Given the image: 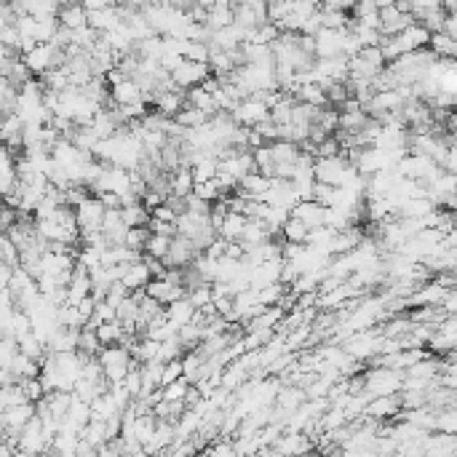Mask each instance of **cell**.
<instances>
[{"label":"cell","instance_id":"obj_20","mask_svg":"<svg viewBox=\"0 0 457 457\" xmlns=\"http://www.w3.org/2000/svg\"><path fill=\"white\" fill-rule=\"evenodd\" d=\"M246 222H249V220H246L244 214L227 212L225 214L222 225H220V230H217V238H222V241H238L241 233H244Z\"/></svg>","mask_w":457,"mask_h":457},{"label":"cell","instance_id":"obj_3","mask_svg":"<svg viewBox=\"0 0 457 457\" xmlns=\"http://www.w3.org/2000/svg\"><path fill=\"white\" fill-rule=\"evenodd\" d=\"M345 171H348V161L345 158H316L313 161V168L311 174L316 182L321 185H329V188H340L343 179H345Z\"/></svg>","mask_w":457,"mask_h":457},{"label":"cell","instance_id":"obj_50","mask_svg":"<svg viewBox=\"0 0 457 457\" xmlns=\"http://www.w3.org/2000/svg\"><path fill=\"white\" fill-rule=\"evenodd\" d=\"M244 246L238 244V241H225V254L222 257H227V259H235V262H241L244 259Z\"/></svg>","mask_w":457,"mask_h":457},{"label":"cell","instance_id":"obj_4","mask_svg":"<svg viewBox=\"0 0 457 457\" xmlns=\"http://www.w3.org/2000/svg\"><path fill=\"white\" fill-rule=\"evenodd\" d=\"M345 35L343 30H318V33L313 35V43H316V59H321V62H329V59H337V56H343V41H345Z\"/></svg>","mask_w":457,"mask_h":457},{"label":"cell","instance_id":"obj_1","mask_svg":"<svg viewBox=\"0 0 457 457\" xmlns=\"http://www.w3.org/2000/svg\"><path fill=\"white\" fill-rule=\"evenodd\" d=\"M404 372L396 369H369L364 375V393L369 399H380V396H396L402 390Z\"/></svg>","mask_w":457,"mask_h":457},{"label":"cell","instance_id":"obj_25","mask_svg":"<svg viewBox=\"0 0 457 457\" xmlns=\"http://www.w3.org/2000/svg\"><path fill=\"white\" fill-rule=\"evenodd\" d=\"M80 444H86L89 449H102V446L107 444L104 423H94V420H91V423L80 431Z\"/></svg>","mask_w":457,"mask_h":457},{"label":"cell","instance_id":"obj_49","mask_svg":"<svg viewBox=\"0 0 457 457\" xmlns=\"http://www.w3.org/2000/svg\"><path fill=\"white\" fill-rule=\"evenodd\" d=\"M75 308H78V313H80V318H83V321H89L91 316H94V308H97V300H94V297H83V300L78 302V305H75ZM83 326H86V323H83Z\"/></svg>","mask_w":457,"mask_h":457},{"label":"cell","instance_id":"obj_38","mask_svg":"<svg viewBox=\"0 0 457 457\" xmlns=\"http://www.w3.org/2000/svg\"><path fill=\"white\" fill-rule=\"evenodd\" d=\"M323 225L329 227V230H335V233H343L350 227V220H348L343 212H337V209H326L323 212Z\"/></svg>","mask_w":457,"mask_h":457},{"label":"cell","instance_id":"obj_44","mask_svg":"<svg viewBox=\"0 0 457 457\" xmlns=\"http://www.w3.org/2000/svg\"><path fill=\"white\" fill-rule=\"evenodd\" d=\"M177 380H182V364L179 361H166L163 369H161V388L177 382Z\"/></svg>","mask_w":457,"mask_h":457},{"label":"cell","instance_id":"obj_43","mask_svg":"<svg viewBox=\"0 0 457 457\" xmlns=\"http://www.w3.org/2000/svg\"><path fill=\"white\" fill-rule=\"evenodd\" d=\"M206 457H235V449H233V441H225V439H217L214 444L206 446Z\"/></svg>","mask_w":457,"mask_h":457},{"label":"cell","instance_id":"obj_36","mask_svg":"<svg viewBox=\"0 0 457 457\" xmlns=\"http://www.w3.org/2000/svg\"><path fill=\"white\" fill-rule=\"evenodd\" d=\"M16 385H19V390H22L24 402H30V404H38V402H41V399L45 396V393H43V385H41V380H38V377H33V380H19Z\"/></svg>","mask_w":457,"mask_h":457},{"label":"cell","instance_id":"obj_35","mask_svg":"<svg viewBox=\"0 0 457 457\" xmlns=\"http://www.w3.org/2000/svg\"><path fill=\"white\" fill-rule=\"evenodd\" d=\"M97 41H100V33H94L89 24L72 33V45H75V48H80V51H86V54L94 48V43H97Z\"/></svg>","mask_w":457,"mask_h":457},{"label":"cell","instance_id":"obj_16","mask_svg":"<svg viewBox=\"0 0 457 457\" xmlns=\"http://www.w3.org/2000/svg\"><path fill=\"white\" fill-rule=\"evenodd\" d=\"M168 190L171 195L185 201L188 195H193V177H190V168L188 166H179L177 171L168 174Z\"/></svg>","mask_w":457,"mask_h":457},{"label":"cell","instance_id":"obj_11","mask_svg":"<svg viewBox=\"0 0 457 457\" xmlns=\"http://www.w3.org/2000/svg\"><path fill=\"white\" fill-rule=\"evenodd\" d=\"M323 212H326V209H321L318 203H313V201H300V203H297V206H294V209L289 212V217H294V220H300V222L305 225L308 230H311V227H321V225H323Z\"/></svg>","mask_w":457,"mask_h":457},{"label":"cell","instance_id":"obj_54","mask_svg":"<svg viewBox=\"0 0 457 457\" xmlns=\"http://www.w3.org/2000/svg\"><path fill=\"white\" fill-rule=\"evenodd\" d=\"M0 340H3V337H0Z\"/></svg>","mask_w":457,"mask_h":457},{"label":"cell","instance_id":"obj_40","mask_svg":"<svg viewBox=\"0 0 457 457\" xmlns=\"http://www.w3.org/2000/svg\"><path fill=\"white\" fill-rule=\"evenodd\" d=\"M188 302L195 311H201L203 305H209L212 302V284H201L198 289L188 291Z\"/></svg>","mask_w":457,"mask_h":457},{"label":"cell","instance_id":"obj_45","mask_svg":"<svg viewBox=\"0 0 457 457\" xmlns=\"http://www.w3.org/2000/svg\"><path fill=\"white\" fill-rule=\"evenodd\" d=\"M177 217L179 214L174 212V209H171V206H166V203H161V206H158V209H153V212H150V220H156V222H177Z\"/></svg>","mask_w":457,"mask_h":457},{"label":"cell","instance_id":"obj_29","mask_svg":"<svg viewBox=\"0 0 457 457\" xmlns=\"http://www.w3.org/2000/svg\"><path fill=\"white\" fill-rule=\"evenodd\" d=\"M97 340H100L102 348H110V345H118V340L123 337V329H121V321H110V323H100L97 326Z\"/></svg>","mask_w":457,"mask_h":457},{"label":"cell","instance_id":"obj_28","mask_svg":"<svg viewBox=\"0 0 457 457\" xmlns=\"http://www.w3.org/2000/svg\"><path fill=\"white\" fill-rule=\"evenodd\" d=\"M455 431H457V412H455V407H446V409H439V412H436L434 434L455 436Z\"/></svg>","mask_w":457,"mask_h":457},{"label":"cell","instance_id":"obj_19","mask_svg":"<svg viewBox=\"0 0 457 457\" xmlns=\"http://www.w3.org/2000/svg\"><path fill=\"white\" fill-rule=\"evenodd\" d=\"M56 22H59V27L75 33L80 27H86V11H83V6H59Z\"/></svg>","mask_w":457,"mask_h":457},{"label":"cell","instance_id":"obj_51","mask_svg":"<svg viewBox=\"0 0 457 457\" xmlns=\"http://www.w3.org/2000/svg\"><path fill=\"white\" fill-rule=\"evenodd\" d=\"M225 254V241L222 238H214L212 244L203 249V257H209V259H222Z\"/></svg>","mask_w":457,"mask_h":457},{"label":"cell","instance_id":"obj_6","mask_svg":"<svg viewBox=\"0 0 457 457\" xmlns=\"http://www.w3.org/2000/svg\"><path fill=\"white\" fill-rule=\"evenodd\" d=\"M102 217H104V206H102L94 195L75 206V222H78V233L80 230H100L102 227Z\"/></svg>","mask_w":457,"mask_h":457},{"label":"cell","instance_id":"obj_23","mask_svg":"<svg viewBox=\"0 0 457 457\" xmlns=\"http://www.w3.org/2000/svg\"><path fill=\"white\" fill-rule=\"evenodd\" d=\"M16 348H19L22 356H27L30 361H35V364H41V361L48 356V353H45V345L43 343H38V337H35L33 332L19 337V340H16Z\"/></svg>","mask_w":457,"mask_h":457},{"label":"cell","instance_id":"obj_33","mask_svg":"<svg viewBox=\"0 0 457 457\" xmlns=\"http://www.w3.org/2000/svg\"><path fill=\"white\" fill-rule=\"evenodd\" d=\"M147 238H150V230H147V227H131V230H126L123 246H126V249H131V252H136V254H142Z\"/></svg>","mask_w":457,"mask_h":457},{"label":"cell","instance_id":"obj_8","mask_svg":"<svg viewBox=\"0 0 457 457\" xmlns=\"http://www.w3.org/2000/svg\"><path fill=\"white\" fill-rule=\"evenodd\" d=\"M33 417H35V404L24 402V404H16V407H9V409L3 412V434L19 436V431H22Z\"/></svg>","mask_w":457,"mask_h":457},{"label":"cell","instance_id":"obj_9","mask_svg":"<svg viewBox=\"0 0 457 457\" xmlns=\"http://www.w3.org/2000/svg\"><path fill=\"white\" fill-rule=\"evenodd\" d=\"M153 104H156L158 115H163V118H174V115H177V112L185 107V91H179V89L156 91Z\"/></svg>","mask_w":457,"mask_h":457},{"label":"cell","instance_id":"obj_24","mask_svg":"<svg viewBox=\"0 0 457 457\" xmlns=\"http://www.w3.org/2000/svg\"><path fill=\"white\" fill-rule=\"evenodd\" d=\"M121 222L131 230V227H147L150 225V212H145L142 203H134V206H126L121 209Z\"/></svg>","mask_w":457,"mask_h":457},{"label":"cell","instance_id":"obj_22","mask_svg":"<svg viewBox=\"0 0 457 457\" xmlns=\"http://www.w3.org/2000/svg\"><path fill=\"white\" fill-rule=\"evenodd\" d=\"M268 150L276 166H281V163H297V158H300V147L291 145V142H281V139L279 142H270Z\"/></svg>","mask_w":457,"mask_h":457},{"label":"cell","instance_id":"obj_27","mask_svg":"<svg viewBox=\"0 0 457 457\" xmlns=\"http://www.w3.org/2000/svg\"><path fill=\"white\" fill-rule=\"evenodd\" d=\"M206 121H209V118H206L201 110L190 107V104H185V107L174 115V123H177L179 129H198V126H203Z\"/></svg>","mask_w":457,"mask_h":457},{"label":"cell","instance_id":"obj_32","mask_svg":"<svg viewBox=\"0 0 457 457\" xmlns=\"http://www.w3.org/2000/svg\"><path fill=\"white\" fill-rule=\"evenodd\" d=\"M168 246H171V238H163V235H153V233H150L145 249H142V254L153 257V259H163V257L168 254Z\"/></svg>","mask_w":457,"mask_h":457},{"label":"cell","instance_id":"obj_48","mask_svg":"<svg viewBox=\"0 0 457 457\" xmlns=\"http://www.w3.org/2000/svg\"><path fill=\"white\" fill-rule=\"evenodd\" d=\"M439 311L444 316H457V291H446L441 302H439Z\"/></svg>","mask_w":457,"mask_h":457},{"label":"cell","instance_id":"obj_37","mask_svg":"<svg viewBox=\"0 0 457 457\" xmlns=\"http://www.w3.org/2000/svg\"><path fill=\"white\" fill-rule=\"evenodd\" d=\"M193 195H195V198H201V201H206V203H214V201H220L225 193L220 190V185H217V179H212V182H203V185H195V188H193Z\"/></svg>","mask_w":457,"mask_h":457},{"label":"cell","instance_id":"obj_31","mask_svg":"<svg viewBox=\"0 0 457 457\" xmlns=\"http://www.w3.org/2000/svg\"><path fill=\"white\" fill-rule=\"evenodd\" d=\"M188 388H190L188 380H177V382H171V385H163V388H161V402L182 404L185 396H188Z\"/></svg>","mask_w":457,"mask_h":457},{"label":"cell","instance_id":"obj_21","mask_svg":"<svg viewBox=\"0 0 457 457\" xmlns=\"http://www.w3.org/2000/svg\"><path fill=\"white\" fill-rule=\"evenodd\" d=\"M428 51H431L436 59H455L457 41H452V38L444 33H434L431 35V41H428Z\"/></svg>","mask_w":457,"mask_h":457},{"label":"cell","instance_id":"obj_46","mask_svg":"<svg viewBox=\"0 0 457 457\" xmlns=\"http://www.w3.org/2000/svg\"><path fill=\"white\" fill-rule=\"evenodd\" d=\"M147 230L153 235H163V238H177V225L171 222H156V220H150Z\"/></svg>","mask_w":457,"mask_h":457},{"label":"cell","instance_id":"obj_7","mask_svg":"<svg viewBox=\"0 0 457 457\" xmlns=\"http://www.w3.org/2000/svg\"><path fill=\"white\" fill-rule=\"evenodd\" d=\"M270 449L279 452L281 457H300L305 455V452H311L313 441L305 434H289V431H284V434L279 436V441L270 446Z\"/></svg>","mask_w":457,"mask_h":457},{"label":"cell","instance_id":"obj_13","mask_svg":"<svg viewBox=\"0 0 457 457\" xmlns=\"http://www.w3.org/2000/svg\"><path fill=\"white\" fill-rule=\"evenodd\" d=\"M270 238H273V235H270V230L265 227L262 220H249L244 227V233H241V238H238V244L244 246V249H252V246L265 244Z\"/></svg>","mask_w":457,"mask_h":457},{"label":"cell","instance_id":"obj_18","mask_svg":"<svg viewBox=\"0 0 457 457\" xmlns=\"http://www.w3.org/2000/svg\"><path fill=\"white\" fill-rule=\"evenodd\" d=\"M246 380H249V372L244 369V364L235 358V361H230L227 367L222 369V377H220V388L225 390V393H233L238 385H244Z\"/></svg>","mask_w":457,"mask_h":457},{"label":"cell","instance_id":"obj_15","mask_svg":"<svg viewBox=\"0 0 457 457\" xmlns=\"http://www.w3.org/2000/svg\"><path fill=\"white\" fill-rule=\"evenodd\" d=\"M233 24V9H230V3L222 0V3H214L209 16H206V30L209 33H217V30H225V27H230Z\"/></svg>","mask_w":457,"mask_h":457},{"label":"cell","instance_id":"obj_12","mask_svg":"<svg viewBox=\"0 0 457 457\" xmlns=\"http://www.w3.org/2000/svg\"><path fill=\"white\" fill-rule=\"evenodd\" d=\"M86 24H89L94 33H112L118 24H121V16H118V11L112 9V6H107V9H102V11H94V14H86Z\"/></svg>","mask_w":457,"mask_h":457},{"label":"cell","instance_id":"obj_17","mask_svg":"<svg viewBox=\"0 0 457 457\" xmlns=\"http://www.w3.org/2000/svg\"><path fill=\"white\" fill-rule=\"evenodd\" d=\"M153 281V276H150V270H147V265L139 259V262H134V265H129V270H126V276L121 279V284L129 289V294L136 289H145L147 284Z\"/></svg>","mask_w":457,"mask_h":457},{"label":"cell","instance_id":"obj_10","mask_svg":"<svg viewBox=\"0 0 457 457\" xmlns=\"http://www.w3.org/2000/svg\"><path fill=\"white\" fill-rule=\"evenodd\" d=\"M396 41L402 43V51L404 54H409V51H420V48H428V41H431V33L425 30L423 24H409L407 30L396 35Z\"/></svg>","mask_w":457,"mask_h":457},{"label":"cell","instance_id":"obj_26","mask_svg":"<svg viewBox=\"0 0 457 457\" xmlns=\"http://www.w3.org/2000/svg\"><path fill=\"white\" fill-rule=\"evenodd\" d=\"M193 313H195V308L188 302V297L179 302H171V305H166V318L174 326H185V323H190V318H193Z\"/></svg>","mask_w":457,"mask_h":457},{"label":"cell","instance_id":"obj_39","mask_svg":"<svg viewBox=\"0 0 457 457\" xmlns=\"http://www.w3.org/2000/svg\"><path fill=\"white\" fill-rule=\"evenodd\" d=\"M16 353H19L16 340H14V337H3V340H0V369H6V372H9L11 361L16 358Z\"/></svg>","mask_w":457,"mask_h":457},{"label":"cell","instance_id":"obj_34","mask_svg":"<svg viewBox=\"0 0 457 457\" xmlns=\"http://www.w3.org/2000/svg\"><path fill=\"white\" fill-rule=\"evenodd\" d=\"M100 340H97V335L94 332H86V329H80L78 335V353L80 356H89V358H97L100 356Z\"/></svg>","mask_w":457,"mask_h":457},{"label":"cell","instance_id":"obj_47","mask_svg":"<svg viewBox=\"0 0 457 457\" xmlns=\"http://www.w3.org/2000/svg\"><path fill=\"white\" fill-rule=\"evenodd\" d=\"M139 203L145 206V212H153V209H158L161 203H166V195H163V193H158V190H147L145 195L139 198Z\"/></svg>","mask_w":457,"mask_h":457},{"label":"cell","instance_id":"obj_2","mask_svg":"<svg viewBox=\"0 0 457 457\" xmlns=\"http://www.w3.org/2000/svg\"><path fill=\"white\" fill-rule=\"evenodd\" d=\"M97 361H100L102 375H104L107 382H123V377H126L129 369H131V353L123 350L121 345L102 348Z\"/></svg>","mask_w":457,"mask_h":457},{"label":"cell","instance_id":"obj_53","mask_svg":"<svg viewBox=\"0 0 457 457\" xmlns=\"http://www.w3.org/2000/svg\"><path fill=\"white\" fill-rule=\"evenodd\" d=\"M33 457H51V452H41V455H33Z\"/></svg>","mask_w":457,"mask_h":457},{"label":"cell","instance_id":"obj_52","mask_svg":"<svg viewBox=\"0 0 457 457\" xmlns=\"http://www.w3.org/2000/svg\"><path fill=\"white\" fill-rule=\"evenodd\" d=\"M9 281H11V268L0 262V291L9 289Z\"/></svg>","mask_w":457,"mask_h":457},{"label":"cell","instance_id":"obj_42","mask_svg":"<svg viewBox=\"0 0 457 457\" xmlns=\"http://www.w3.org/2000/svg\"><path fill=\"white\" fill-rule=\"evenodd\" d=\"M33 284V279H30V273L27 270H22V268H14L11 270V281H9V289H11V294L16 297L22 289H27Z\"/></svg>","mask_w":457,"mask_h":457},{"label":"cell","instance_id":"obj_14","mask_svg":"<svg viewBox=\"0 0 457 457\" xmlns=\"http://www.w3.org/2000/svg\"><path fill=\"white\" fill-rule=\"evenodd\" d=\"M110 100L115 107L134 104V102H142V89L136 86V80H123V83H118V86L110 89Z\"/></svg>","mask_w":457,"mask_h":457},{"label":"cell","instance_id":"obj_5","mask_svg":"<svg viewBox=\"0 0 457 457\" xmlns=\"http://www.w3.org/2000/svg\"><path fill=\"white\" fill-rule=\"evenodd\" d=\"M399 412H402V404H399V393H396V396L369 399L367 409H364V417H367V420H375V423H388V420H396Z\"/></svg>","mask_w":457,"mask_h":457},{"label":"cell","instance_id":"obj_30","mask_svg":"<svg viewBox=\"0 0 457 457\" xmlns=\"http://www.w3.org/2000/svg\"><path fill=\"white\" fill-rule=\"evenodd\" d=\"M281 238H284V244H305V235H308V227L300 222V220H294L289 217L286 225L281 227Z\"/></svg>","mask_w":457,"mask_h":457},{"label":"cell","instance_id":"obj_41","mask_svg":"<svg viewBox=\"0 0 457 457\" xmlns=\"http://www.w3.org/2000/svg\"><path fill=\"white\" fill-rule=\"evenodd\" d=\"M33 332V323H30V316L22 311H14V321H11V337L19 340V337L30 335Z\"/></svg>","mask_w":457,"mask_h":457}]
</instances>
